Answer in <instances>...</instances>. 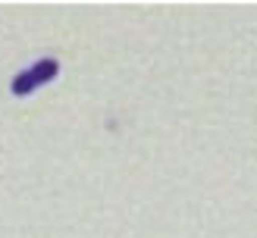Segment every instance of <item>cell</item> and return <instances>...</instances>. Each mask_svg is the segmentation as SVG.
<instances>
[{"mask_svg":"<svg viewBox=\"0 0 257 238\" xmlns=\"http://www.w3.org/2000/svg\"><path fill=\"white\" fill-rule=\"evenodd\" d=\"M57 72H60V63L57 60H38L29 72H22V75L13 79V94H32L38 85L57 79Z\"/></svg>","mask_w":257,"mask_h":238,"instance_id":"6da1fadb","label":"cell"}]
</instances>
